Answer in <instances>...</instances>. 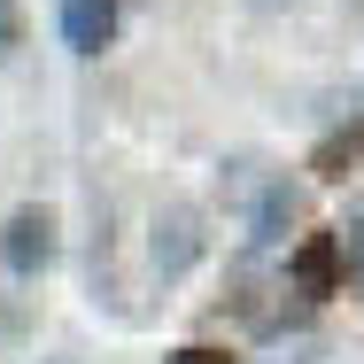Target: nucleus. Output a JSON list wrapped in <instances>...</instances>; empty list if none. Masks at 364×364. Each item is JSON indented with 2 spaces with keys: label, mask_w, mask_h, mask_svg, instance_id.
<instances>
[{
  "label": "nucleus",
  "mask_w": 364,
  "mask_h": 364,
  "mask_svg": "<svg viewBox=\"0 0 364 364\" xmlns=\"http://www.w3.org/2000/svg\"><path fill=\"white\" fill-rule=\"evenodd\" d=\"M0 264H8L16 279H39V272L55 264V210H39V202H23L16 218L0 225Z\"/></svg>",
  "instance_id": "obj_1"
},
{
  "label": "nucleus",
  "mask_w": 364,
  "mask_h": 364,
  "mask_svg": "<svg viewBox=\"0 0 364 364\" xmlns=\"http://www.w3.org/2000/svg\"><path fill=\"white\" fill-rule=\"evenodd\" d=\"M287 279H294V294H310V302H326V294H341V287H349L333 225H318V232H302V240H294V256H287Z\"/></svg>",
  "instance_id": "obj_2"
},
{
  "label": "nucleus",
  "mask_w": 364,
  "mask_h": 364,
  "mask_svg": "<svg viewBox=\"0 0 364 364\" xmlns=\"http://www.w3.org/2000/svg\"><path fill=\"white\" fill-rule=\"evenodd\" d=\"M117 39V0H63V47L70 55H101Z\"/></svg>",
  "instance_id": "obj_3"
},
{
  "label": "nucleus",
  "mask_w": 364,
  "mask_h": 364,
  "mask_svg": "<svg viewBox=\"0 0 364 364\" xmlns=\"http://www.w3.org/2000/svg\"><path fill=\"white\" fill-rule=\"evenodd\" d=\"M357 163H364V117L357 124H333L326 140L310 147V171H318V178H349Z\"/></svg>",
  "instance_id": "obj_4"
},
{
  "label": "nucleus",
  "mask_w": 364,
  "mask_h": 364,
  "mask_svg": "<svg viewBox=\"0 0 364 364\" xmlns=\"http://www.w3.org/2000/svg\"><path fill=\"white\" fill-rule=\"evenodd\" d=\"M294 218H302V194H294L287 178H272V186H264V202H256V240H279Z\"/></svg>",
  "instance_id": "obj_5"
},
{
  "label": "nucleus",
  "mask_w": 364,
  "mask_h": 364,
  "mask_svg": "<svg viewBox=\"0 0 364 364\" xmlns=\"http://www.w3.org/2000/svg\"><path fill=\"white\" fill-rule=\"evenodd\" d=\"M333 240H341V272L364 287V218H349V225H333Z\"/></svg>",
  "instance_id": "obj_6"
},
{
  "label": "nucleus",
  "mask_w": 364,
  "mask_h": 364,
  "mask_svg": "<svg viewBox=\"0 0 364 364\" xmlns=\"http://www.w3.org/2000/svg\"><path fill=\"white\" fill-rule=\"evenodd\" d=\"M16 47H23V8L0 0V63H16Z\"/></svg>",
  "instance_id": "obj_7"
},
{
  "label": "nucleus",
  "mask_w": 364,
  "mask_h": 364,
  "mask_svg": "<svg viewBox=\"0 0 364 364\" xmlns=\"http://www.w3.org/2000/svg\"><path fill=\"white\" fill-rule=\"evenodd\" d=\"M163 364H240L232 349H218V341H194V349H171Z\"/></svg>",
  "instance_id": "obj_8"
}]
</instances>
